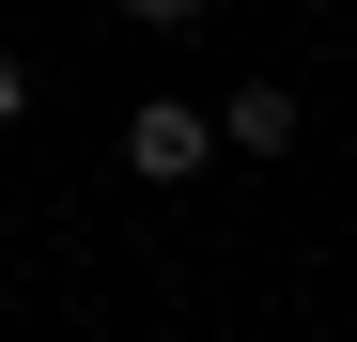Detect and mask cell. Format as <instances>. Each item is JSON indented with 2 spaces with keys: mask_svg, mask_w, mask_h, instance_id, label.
Instances as JSON below:
<instances>
[{
  "mask_svg": "<svg viewBox=\"0 0 357 342\" xmlns=\"http://www.w3.org/2000/svg\"><path fill=\"white\" fill-rule=\"evenodd\" d=\"M202 156H233L218 109H187V94H140V109H125V171H140V187H187Z\"/></svg>",
  "mask_w": 357,
  "mask_h": 342,
  "instance_id": "cell-1",
  "label": "cell"
},
{
  "mask_svg": "<svg viewBox=\"0 0 357 342\" xmlns=\"http://www.w3.org/2000/svg\"><path fill=\"white\" fill-rule=\"evenodd\" d=\"M295 125H311V109H295L280 78H233V94H218V140H233V156H295Z\"/></svg>",
  "mask_w": 357,
  "mask_h": 342,
  "instance_id": "cell-2",
  "label": "cell"
},
{
  "mask_svg": "<svg viewBox=\"0 0 357 342\" xmlns=\"http://www.w3.org/2000/svg\"><path fill=\"white\" fill-rule=\"evenodd\" d=\"M16 109H31V63H16V47H0V125H16Z\"/></svg>",
  "mask_w": 357,
  "mask_h": 342,
  "instance_id": "cell-4",
  "label": "cell"
},
{
  "mask_svg": "<svg viewBox=\"0 0 357 342\" xmlns=\"http://www.w3.org/2000/svg\"><path fill=\"white\" fill-rule=\"evenodd\" d=\"M0 218H16V202H0Z\"/></svg>",
  "mask_w": 357,
  "mask_h": 342,
  "instance_id": "cell-5",
  "label": "cell"
},
{
  "mask_svg": "<svg viewBox=\"0 0 357 342\" xmlns=\"http://www.w3.org/2000/svg\"><path fill=\"white\" fill-rule=\"evenodd\" d=\"M202 16V0H125V31H187Z\"/></svg>",
  "mask_w": 357,
  "mask_h": 342,
  "instance_id": "cell-3",
  "label": "cell"
}]
</instances>
